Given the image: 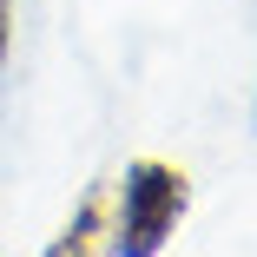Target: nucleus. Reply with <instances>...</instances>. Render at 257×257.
I'll return each instance as SVG.
<instances>
[{"label":"nucleus","mask_w":257,"mask_h":257,"mask_svg":"<svg viewBox=\"0 0 257 257\" xmlns=\"http://www.w3.org/2000/svg\"><path fill=\"white\" fill-rule=\"evenodd\" d=\"M112 198H119V211H112V224H106V244L125 250V257H152V250H165V237L178 231L191 191H185V172H178V165L139 159V165L112 185Z\"/></svg>","instance_id":"f257e3e1"},{"label":"nucleus","mask_w":257,"mask_h":257,"mask_svg":"<svg viewBox=\"0 0 257 257\" xmlns=\"http://www.w3.org/2000/svg\"><path fill=\"white\" fill-rule=\"evenodd\" d=\"M7 46H14V0H0V66H7Z\"/></svg>","instance_id":"f03ea898"}]
</instances>
